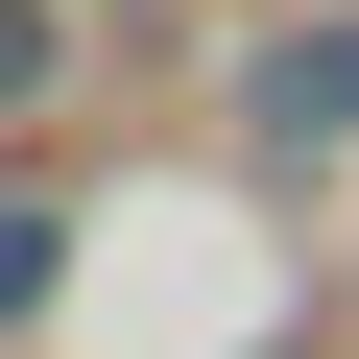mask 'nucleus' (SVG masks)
<instances>
[{"label":"nucleus","mask_w":359,"mask_h":359,"mask_svg":"<svg viewBox=\"0 0 359 359\" xmlns=\"http://www.w3.org/2000/svg\"><path fill=\"white\" fill-rule=\"evenodd\" d=\"M72 96V0H0V120H48Z\"/></svg>","instance_id":"2"},{"label":"nucleus","mask_w":359,"mask_h":359,"mask_svg":"<svg viewBox=\"0 0 359 359\" xmlns=\"http://www.w3.org/2000/svg\"><path fill=\"white\" fill-rule=\"evenodd\" d=\"M240 144H287V168H311V144H359V0L240 48Z\"/></svg>","instance_id":"1"}]
</instances>
